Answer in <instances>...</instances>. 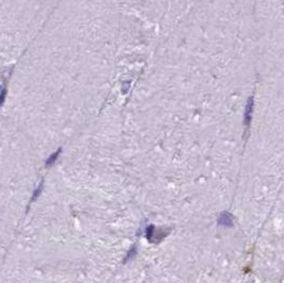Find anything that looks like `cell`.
<instances>
[{
	"label": "cell",
	"mask_w": 284,
	"mask_h": 283,
	"mask_svg": "<svg viewBox=\"0 0 284 283\" xmlns=\"http://www.w3.org/2000/svg\"><path fill=\"white\" fill-rule=\"evenodd\" d=\"M253 107H254V101H253V97H251L248 99L247 104L245 107V115H244V123H245L246 127H249L251 123V119H252V113H253Z\"/></svg>",
	"instance_id": "obj_1"
},
{
	"label": "cell",
	"mask_w": 284,
	"mask_h": 283,
	"mask_svg": "<svg viewBox=\"0 0 284 283\" xmlns=\"http://www.w3.org/2000/svg\"><path fill=\"white\" fill-rule=\"evenodd\" d=\"M218 224L222 227H230L233 226V218H232V215L228 212H224L219 215V218H218Z\"/></svg>",
	"instance_id": "obj_2"
},
{
	"label": "cell",
	"mask_w": 284,
	"mask_h": 283,
	"mask_svg": "<svg viewBox=\"0 0 284 283\" xmlns=\"http://www.w3.org/2000/svg\"><path fill=\"white\" fill-rule=\"evenodd\" d=\"M60 153H61V149H58V150L55 151V153H52L50 156H49L48 159H47V161H46V166H47V167H49V166H51V165L55 164V162L58 160V158H59V156H60Z\"/></svg>",
	"instance_id": "obj_3"
},
{
	"label": "cell",
	"mask_w": 284,
	"mask_h": 283,
	"mask_svg": "<svg viewBox=\"0 0 284 283\" xmlns=\"http://www.w3.org/2000/svg\"><path fill=\"white\" fill-rule=\"evenodd\" d=\"M43 186H44V183H43V182H41V183H39V185L37 186V188L34 191L33 195H32V199H31V201H34L37 197H39V195H41L42 191H43Z\"/></svg>",
	"instance_id": "obj_4"
},
{
	"label": "cell",
	"mask_w": 284,
	"mask_h": 283,
	"mask_svg": "<svg viewBox=\"0 0 284 283\" xmlns=\"http://www.w3.org/2000/svg\"><path fill=\"white\" fill-rule=\"evenodd\" d=\"M136 254V248L135 247H132L131 248V250L130 251L128 252V254H127V257H126V261H128V260H130V259H132L133 257Z\"/></svg>",
	"instance_id": "obj_5"
},
{
	"label": "cell",
	"mask_w": 284,
	"mask_h": 283,
	"mask_svg": "<svg viewBox=\"0 0 284 283\" xmlns=\"http://www.w3.org/2000/svg\"><path fill=\"white\" fill-rule=\"evenodd\" d=\"M6 88L4 87L3 90L1 91V93H0V106H1V104L4 102V100H6Z\"/></svg>",
	"instance_id": "obj_6"
},
{
	"label": "cell",
	"mask_w": 284,
	"mask_h": 283,
	"mask_svg": "<svg viewBox=\"0 0 284 283\" xmlns=\"http://www.w3.org/2000/svg\"><path fill=\"white\" fill-rule=\"evenodd\" d=\"M130 88V82H125L123 84V93L124 94H127V92Z\"/></svg>",
	"instance_id": "obj_7"
}]
</instances>
